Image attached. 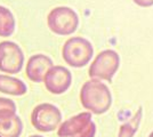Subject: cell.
<instances>
[{"instance_id":"cell-1","label":"cell","mask_w":153,"mask_h":137,"mask_svg":"<svg viewBox=\"0 0 153 137\" xmlns=\"http://www.w3.org/2000/svg\"><path fill=\"white\" fill-rule=\"evenodd\" d=\"M80 102L85 109L95 114H103L111 107L112 95L103 82L91 79L85 82L80 90Z\"/></svg>"},{"instance_id":"cell-2","label":"cell","mask_w":153,"mask_h":137,"mask_svg":"<svg viewBox=\"0 0 153 137\" xmlns=\"http://www.w3.org/2000/svg\"><path fill=\"white\" fill-rule=\"evenodd\" d=\"M62 55L68 65L79 69L88 64L94 55V48L87 39L74 37L64 44Z\"/></svg>"},{"instance_id":"cell-3","label":"cell","mask_w":153,"mask_h":137,"mask_svg":"<svg viewBox=\"0 0 153 137\" xmlns=\"http://www.w3.org/2000/svg\"><path fill=\"white\" fill-rule=\"evenodd\" d=\"M47 24L55 34L68 36L76 31L79 26V17L70 7H56L48 14Z\"/></svg>"},{"instance_id":"cell-4","label":"cell","mask_w":153,"mask_h":137,"mask_svg":"<svg viewBox=\"0 0 153 137\" xmlns=\"http://www.w3.org/2000/svg\"><path fill=\"white\" fill-rule=\"evenodd\" d=\"M120 65V57L118 53L112 49H106L101 52L93 61L89 67L88 74L91 79L112 81Z\"/></svg>"},{"instance_id":"cell-5","label":"cell","mask_w":153,"mask_h":137,"mask_svg":"<svg viewBox=\"0 0 153 137\" xmlns=\"http://www.w3.org/2000/svg\"><path fill=\"white\" fill-rule=\"evenodd\" d=\"M96 124L91 113L81 112L61 124L57 131L58 137H95Z\"/></svg>"},{"instance_id":"cell-6","label":"cell","mask_w":153,"mask_h":137,"mask_svg":"<svg viewBox=\"0 0 153 137\" xmlns=\"http://www.w3.org/2000/svg\"><path fill=\"white\" fill-rule=\"evenodd\" d=\"M31 122L37 130L41 133H51L61 124L62 113L55 105L42 103L33 109Z\"/></svg>"},{"instance_id":"cell-7","label":"cell","mask_w":153,"mask_h":137,"mask_svg":"<svg viewBox=\"0 0 153 137\" xmlns=\"http://www.w3.org/2000/svg\"><path fill=\"white\" fill-rule=\"evenodd\" d=\"M24 64V54L13 41L0 42V71L9 74L19 73Z\"/></svg>"},{"instance_id":"cell-8","label":"cell","mask_w":153,"mask_h":137,"mask_svg":"<svg viewBox=\"0 0 153 137\" xmlns=\"http://www.w3.org/2000/svg\"><path fill=\"white\" fill-rule=\"evenodd\" d=\"M44 82L46 89L49 93L54 95H59L70 88L72 82V74L64 66H53L46 74Z\"/></svg>"},{"instance_id":"cell-9","label":"cell","mask_w":153,"mask_h":137,"mask_svg":"<svg viewBox=\"0 0 153 137\" xmlns=\"http://www.w3.org/2000/svg\"><path fill=\"white\" fill-rule=\"evenodd\" d=\"M51 57L44 54H37L30 57L26 64V76L33 82H41L45 80L46 74L53 67Z\"/></svg>"},{"instance_id":"cell-10","label":"cell","mask_w":153,"mask_h":137,"mask_svg":"<svg viewBox=\"0 0 153 137\" xmlns=\"http://www.w3.org/2000/svg\"><path fill=\"white\" fill-rule=\"evenodd\" d=\"M22 130L23 124L17 114L0 117V137H19Z\"/></svg>"},{"instance_id":"cell-11","label":"cell","mask_w":153,"mask_h":137,"mask_svg":"<svg viewBox=\"0 0 153 137\" xmlns=\"http://www.w3.org/2000/svg\"><path fill=\"white\" fill-rule=\"evenodd\" d=\"M26 85L17 78L0 74V93L12 96H23L26 93Z\"/></svg>"},{"instance_id":"cell-12","label":"cell","mask_w":153,"mask_h":137,"mask_svg":"<svg viewBox=\"0 0 153 137\" xmlns=\"http://www.w3.org/2000/svg\"><path fill=\"white\" fill-rule=\"evenodd\" d=\"M15 31V19L12 12L0 6V37H9Z\"/></svg>"},{"instance_id":"cell-13","label":"cell","mask_w":153,"mask_h":137,"mask_svg":"<svg viewBox=\"0 0 153 137\" xmlns=\"http://www.w3.org/2000/svg\"><path fill=\"white\" fill-rule=\"evenodd\" d=\"M142 116H143V109L138 107V110L134 114V117L131 118V120L120 127V133L118 137H134L142 121Z\"/></svg>"},{"instance_id":"cell-14","label":"cell","mask_w":153,"mask_h":137,"mask_svg":"<svg viewBox=\"0 0 153 137\" xmlns=\"http://www.w3.org/2000/svg\"><path fill=\"white\" fill-rule=\"evenodd\" d=\"M16 114V105L10 98L0 97V117Z\"/></svg>"},{"instance_id":"cell-15","label":"cell","mask_w":153,"mask_h":137,"mask_svg":"<svg viewBox=\"0 0 153 137\" xmlns=\"http://www.w3.org/2000/svg\"><path fill=\"white\" fill-rule=\"evenodd\" d=\"M137 6L140 7H151L153 6V0H133Z\"/></svg>"},{"instance_id":"cell-16","label":"cell","mask_w":153,"mask_h":137,"mask_svg":"<svg viewBox=\"0 0 153 137\" xmlns=\"http://www.w3.org/2000/svg\"><path fill=\"white\" fill-rule=\"evenodd\" d=\"M30 137H42V136H40V135H32V136Z\"/></svg>"},{"instance_id":"cell-17","label":"cell","mask_w":153,"mask_h":137,"mask_svg":"<svg viewBox=\"0 0 153 137\" xmlns=\"http://www.w3.org/2000/svg\"><path fill=\"white\" fill-rule=\"evenodd\" d=\"M149 137H153V131L151 133V134H150V135H149Z\"/></svg>"}]
</instances>
